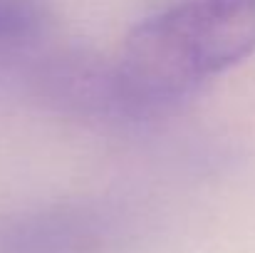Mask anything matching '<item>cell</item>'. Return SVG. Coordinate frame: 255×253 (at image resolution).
I'll return each instance as SVG.
<instances>
[{"instance_id":"1","label":"cell","mask_w":255,"mask_h":253,"mask_svg":"<svg viewBox=\"0 0 255 253\" xmlns=\"http://www.w3.org/2000/svg\"><path fill=\"white\" fill-rule=\"evenodd\" d=\"M255 52V0H188L141 20L117 75L131 122L169 114L211 77Z\"/></svg>"},{"instance_id":"2","label":"cell","mask_w":255,"mask_h":253,"mask_svg":"<svg viewBox=\"0 0 255 253\" xmlns=\"http://www.w3.org/2000/svg\"><path fill=\"white\" fill-rule=\"evenodd\" d=\"M25 94L50 114L77 122H131L117 62L87 47L35 50L22 65Z\"/></svg>"},{"instance_id":"3","label":"cell","mask_w":255,"mask_h":253,"mask_svg":"<svg viewBox=\"0 0 255 253\" xmlns=\"http://www.w3.org/2000/svg\"><path fill=\"white\" fill-rule=\"evenodd\" d=\"M127 214L107 199H60L0 216V253H119Z\"/></svg>"},{"instance_id":"4","label":"cell","mask_w":255,"mask_h":253,"mask_svg":"<svg viewBox=\"0 0 255 253\" xmlns=\"http://www.w3.org/2000/svg\"><path fill=\"white\" fill-rule=\"evenodd\" d=\"M52 22L50 0H0V60L32 55Z\"/></svg>"},{"instance_id":"5","label":"cell","mask_w":255,"mask_h":253,"mask_svg":"<svg viewBox=\"0 0 255 253\" xmlns=\"http://www.w3.org/2000/svg\"><path fill=\"white\" fill-rule=\"evenodd\" d=\"M156 7H166V5H176V2H188V0H154Z\"/></svg>"}]
</instances>
